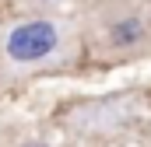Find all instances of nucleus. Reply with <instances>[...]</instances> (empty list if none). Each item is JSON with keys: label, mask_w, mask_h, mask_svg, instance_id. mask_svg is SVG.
<instances>
[{"label": "nucleus", "mask_w": 151, "mask_h": 147, "mask_svg": "<svg viewBox=\"0 0 151 147\" xmlns=\"http://www.w3.org/2000/svg\"><path fill=\"white\" fill-rule=\"evenodd\" d=\"M74 32L56 18H18L0 28V60L11 70H53L70 60Z\"/></svg>", "instance_id": "1"}, {"label": "nucleus", "mask_w": 151, "mask_h": 147, "mask_svg": "<svg viewBox=\"0 0 151 147\" xmlns=\"http://www.w3.org/2000/svg\"><path fill=\"white\" fill-rule=\"evenodd\" d=\"M148 35V25L137 11H116L106 25V46L113 49H130V46H141Z\"/></svg>", "instance_id": "2"}]
</instances>
